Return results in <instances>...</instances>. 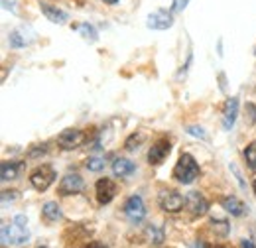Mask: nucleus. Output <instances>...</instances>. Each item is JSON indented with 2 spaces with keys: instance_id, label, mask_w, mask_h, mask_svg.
Masks as SVG:
<instances>
[{
  "instance_id": "393cba45",
  "label": "nucleus",
  "mask_w": 256,
  "mask_h": 248,
  "mask_svg": "<svg viewBox=\"0 0 256 248\" xmlns=\"http://www.w3.org/2000/svg\"><path fill=\"white\" fill-rule=\"evenodd\" d=\"M188 4H190V0H172V12H174V14L184 12Z\"/></svg>"
},
{
  "instance_id": "ddd939ff",
  "label": "nucleus",
  "mask_w": 256,
  "mask_h": 248,
  "mask_svg": "<svg viewBox=\"0 0 256 248\" xmlns=\"http://www.w3.org/2000/svg\"><path fill=\"white\" fill-rule=\"evenodd\" d=\"M221 205L224 207V211L230 213L232 217H242V215L246 213V205H244L238 197H234V195L223 197V199H221Z\"/></svg>"
},
{
  "instance_id": "20e7f679",
  "label": "nucleus",
  "mask_w": 256,
  "mask_h": 248,
  "mask_svg": "<svg viewBox=\"0 0 256 248\" xmlns=\"http://www.w3.org/2000/svg\"><path fill=\"white\" fill-rule=\"evenodd\" d=\"M158 203H160L162 211H166V213H180L186 205V199L182 193H178L174 189H162L158 195Z\"/></svg>"
},
{
  "instance_id": "7c9ffc66",
  "label": "nucleus",
  "mask_w": 256,
  "mask_h": 248,
  "mask_svg": "<svg viewBox=\"0 0 256 248\" xmlns=\"http://www.w3.org/2000/svg\"><path fill=\"white\" fill-rule=\"evenodd\" d=\"M252 189H254V195H256V180H254V184H252Z\"/></svg>"
},
{
  "instance_id": "39448f33",
  "label": "nucleus",
  "mask_w": 256,
  "mask_h": 248,
  "mask_svg": "<svg viewBox=\"0 0 256 248\" xmlns=\"http://www.w3.org/2000/svg\"><path fill=\"white\" fill-rule=\"evenodd\" d=\"M186 209L190 211V215L193 218H199L203 217V215H207L209 203H207V199L199 191H192V193L186 195Z\"/></svg>"
},
{
  "instance_id": "6ab92c4d",
  "label": "nucleus",
  "mask_w": 256,
  "mask_h": 248,
  "mask_svg": "<svg viewBox=\"0 0 256 248\" xmlns=\"http://www.w3.org/2000/svg\"><path fill=\"white\" fill-rule=\"evenodd\" d=\"M211 230L217 234V236H226L230 232V226L226 220H219V218H213L211 220Z\"/></svg>"
},
{
  "instance_id": "1a4fd4ad",
  "label": "nucleus",
  "mask_w": 256,
  "mask_h": 248,
  "mask_svg": "<svg viewBox=\"0 0 256 248\" xmlns=\"http://www.w3.org/2000/svg\"><path fill=\"white\" fill-rule=\"evenodd\" d=\"M172 10L168 12V10H156V12H152L150 16H148V22H146V26L150 28V30H168V28H172L174 26V18H172Z\"/></svg>"
},
{
  "instance_id": "6e6552de",
  "label": "nucleus",
  "mask_w": 256,
  "mask_h": 248,
  "mask_svg": "<svg viewBox=\"0 0 256 248\" xmlns=\"http://www.w3.org/2000/svg\"><path fill=\"white\" fill-rule=\"evenodd\" d=\"M83 187H85V184H83V178H81L79 174H67L64 180L60 182L58 191H60V195L69 197V195H77V193H81Z\"/></svg>"
},
{
  "instance_id": "9d476101",
  "label": "nucleus",
  "mask_w": 256,
  "mask_h": 248,
  "mask_svg": "<svg viewBox=\"0 0 256 248\" xmlns=\"http://www.w3.org/2000/svg\"><path fill=\"white\" fill-rule=\"evenodd\" d=\"M124 213H126V217L130 218L132 222L144 220V217H146V205H144V201H142L140 195H132V197L128 199L126 205H124Z\"/></svg>"
},
{
  "instance_id": "aec40b11",
  "label": "nucleus",
  "mask_w": 256,
  "mask_h": 248,
  "mask_svg": "<svg viewBox=\"0 0 256 248\" xmlns=\"http://www.w3.org/2000/svg\"><path fill=\"white\" fill-rule=\"evenodd\" d=\"M144 142V134L142 132H136V134H132V136H128V140L124 142V148L130 150V152H134V150H138V146Z\"/></svg>"
},
{
  "instance_id": "412c9836",
  "label": "nucleus",
  "mask_w": 256,
  "mask_h": 248,
  "mask_svg": "<svg viewBox=\"0 0 256 248\" xmlns=\"http://www.w3.org/2000/svg\"><path fill=\"white\" fill-rule=\"evenodd\" d=\"M85 166H87L89 172H100L104 168V158L102 156H93V158H89L85 162Z\"/></svg>"
},
{
  "instance_id": "5701e85b",
  "label": "nucleus",
  "mask_w": 256,
  "mask_h": 248,
  "mask_svg": "<svg viewBox=\"0 0 256 248\" xmlns=\"http://www.w3.org/2000/svg\"><path fill=\"white\" fill-rule=\"evenodd\" d=\"M79 32L87 38V40H91V42H95L96 40V30L93 26H89V24H83V26H79Z\"/></svg>"
},
{
  "instance_id": "a878e982",
  "label": "nucleus",
  "mask_w": 256,
  "mask_h": 248,
  "mask_svg": "<svg viewBox=\"0 0 256 248\" xmlns=\"http://www.w3.org/2000/svg\"><path fill=\"white\" fill-rule=\"evenodd\" d=\"M188 132L195 136V138H201V140H207V134H205V130L203 128H199V126H188Z\"/></svg>"
},
{
  "instance_id": "2eb2a0df",
  "label": "nucleus",
  "mask_w": 256,
  "mask_h": 248,
  "mask_svg": "<svg viewBox=\"0 0 256 248\" xmlns=\"http://www.w3.org/2000/svg\"><path fill=\"white\" fill-rule=\"evenodd\" d=\"M42 12H44V16H46L50 22H54V24H65V22L69 20V14L64 12V10H60L58 6L42 4Z\"/></svg>"
},
{
  "instance_id": "423d86ee",
  "label": "nucleus",
  "mask_w": 256,
  "mask_h": 248,
  "mask_svg": "<svg viewBox=\"0 0 256 248\" xmlns=\"http://www.w3.org/2000/svg\"><path fill=\"white\" fill-rule=\"evenodd\" d=\"M85 140H87L85 132H81V130H77V128H67V130H64V132L58 136V146L64 148V150H75V148H79Z\"/></svg>"
},
{
  "instance_id": "4468645a",
  "label": "nucleus",
  "mask_w": 256,
  "mask_h": 248,
  "mask_svg": "<svg viewBox=\"0 0 256 248\" xmlns=\"http://www.w3.org/2000/svg\"><path fill=\"white\" fill-rule=\"evenodd\" d=\"M134 170H136V166H134L130 160H126V158H116L114 164H112V172H114V176L120 178V180L130 178V176L134 174Z\"/></svg>"
},
{
  "instance_id": "0eeeda50",
  "label": "nucleus",
  "mask_w": 256,
  "mask_h": 248,
  "mask_svg": "<svg viewBox=\"0 0 256 248\" xmlns=\"http://www.w3.org/2000/svg\"><path fill=\"white\" fill-rule=\"evenodd\" d=\"M95 193L96 201L100 205H108L114 199V195H116V184L110 178H100L95 186Z\"/></svg>"
},
{
  "instance_id": "c756f323",
  "label": "nucleus",
  "mask_w": 256,
  "mask_h": 248,
  "mask_svg": "<svg viewBox=\"0 0 256 248\" xmlns=\"http://www.w3.org/2000/svg\"><path fill=\"white\" fill-rule=\"evenodd\" d=\"M102 2H104V4H116L118 0H102Z\"/></svg>"
},
{
  "instance_id": "f3484780",
  "label": "nucleus",
  "mask_w": 256,
  "mask_h": 248,
  "mask_svg": "<svg viewBox=\"0 0 256 248\" xmlns=\"http://www.w3.org/2000/svg\"><path fill=\"white\" fill-rule=\"evenodd\" d=\"M42 217H44L46 222H56V220H60V218H62V209H60V205L54 203V201H48V203L42 207Z\"/></svg>"
},
{
  "instance_id": "b1692460",
  "label": "nucleus",
  "mask_w": 256,
  "mask_h": 248,
  "mask_svg": "<svg viewBox=\"0 0 256 248\" xmlns=\"http://www.w3.org/2000/svg\"><path fill=\"white\" fill-rule=\"evenodd\" d=\"M10 46H12V48H24V46H26V40H22L18 32H12V34H10Z\"/></svg>"
},
{
  "instance_id": "a211bd4d",
  "label": "nucleus",
  "mask_w": 256,
  "mask_h": 248,
  "mask_svg": "<svg viewBox=\"0 0 256 248\" xmlns=\"http://www.w3.org/2000/svg\"><path fill=\"white\" fill-rule=\"evenodd\" d=\"M146 236H148L150 244H156V246H160L162 242H164V232H162L158 226H154V224L146 226Z\"/></svg>"
},
{
  "instance_id": "f8f14e48",
  "label": "nucleus",
  "mask_w": 256,
  "mask_h": 248,
  "mask_svg": "<svg viewBox=\"0 0 256 248\" xmlns=\"http://www.w3.org/2000/svg\"><path fill=\"white\" fill-rule=\"evenodd\" d=\"M236 116H238V98L236 96H230L226 98L223 106V128L224 130H230L234 122H236Z\"/></svg>"
},
{
  "instance_id": "9b49d317",
  "label": "nucleus",
  "mask_w": 256,
  "mask_h": 248,
  "mask_svg": "<svg viewBox=\"0 0 256 248\" xmlns=\"http://www.w3.org/2000/svg\"><path fill=\"white\" fill-rule=\"evenodd\" d=\"M170 150H172V142H170L168 138H160V140H156V142L152 144L150 152H148V162H150L152 166H160L162 162L168 158Z\"/></svg>"
},
{
  "instance_id": "dca6fc26",
  "label": "nucleus",
  "mask_w": 256,
  "mask_h": 248,
  "mask_svg": "<svg viewBox=\"0 0 256 248\" xmlns=\"http://www.w3.org/2000/svg\"><path fill=\"white\" fill-rule=\"evenodd\" d=\"M20 170H22V164L20 162H4L0 166V178H2V182L16 180L20 176Z\"/></svg>"
},
{
  "instance_id": "c85d7f7f",
  "label": "nucleus",
  "mask_w": 256,
  "mask_h": 248,
  "mask_svg": "<svg viewBox=\"0 0 256 248\" xmlns=\"http://www.w3.org/2000/svg\"><path fill=\"white\" fill-rule=\"evenodd\" d=\"M240 246H248V248H254L256 244H254V242H250V240H240Z\"/></svg>"
},
{
  "instance_id": "cd10ccee",
  "label": "nucleus",
  "mask_w": 256,
  "mask_h": 248,
  "mask_svg": "<svg viewBox=\"0 0 256 248\" xmlns=\"http://www.w3.org/2000/svg\"><path fill=\"white\" fill-rule=\"evenodd\" d=\"M16 195H18V191H2V201H4V203H6L8 199H10V201H14V199H16Z\"/></svg>"
},
{
  "instance_id": "f257e3e1",
  "label": "nucleus",
  "mask_w": 256,
  "mask_h": 248,
  "mask_svg": "<svg viewBox=\"0 0 256 248\" xmlns=\"http://www.w3.org/2000/svg\"><path fill=\"white\" fill-rule=\"evenodd\" d=\"M30 232H28V218L24 215H18L14 217V220L10 224H2V244L8 246V244H14V246H20L28 240Z\"/></svg>"
},
{
  "instance_id": "bb28decb",
  "label": "nucleus",
  "mask_w": 256,
  "mask_h": 248,
  "mask_svg": "<svg viewBox=\"0 0 256 248\" xmlns=\"http://www.w3.org/2000/svg\"><path fill=\"white\" fill-rule=\"evenodd\" d=\"M246 110H248V124L256 122V106L254 104H246Z\"/></svg>"
},
{
  "instance_id": "7ed1b4c3",
  "label": "nucleus",
  "mask_w": 256,
  "mask_h": 248,
  "mask_svg": "<svg viewBox=\"0 0 256 248\" xmlns=\"http://www.w3.org/2000/svg\"><path fill=\"white\" fill-rule=\"evenodd\" d=\"M56 182V170L52 168V166H48V164H44V166H40V168H36L32 172V176H30V184L36 191H48L52 184Z\"/></svg>"
},
{
  "instance_id": "4be33fe9",
  "label": "nucleus",
  "mask_w": 256,
  "mask_h": 248,
  "mask_svg": "<svg viewBox=\"0 0 256 248\" xmlns=\"http://www.w3.org/2000/svg\"><path fill=\"white\" fill-rule=\"evenodd\" d=\"M244 158H246V164L250 166V170H256V142H250L244 150Z\"/></svg>"
},
{
  "instance_id": "f03ea898",
  "label": "nucleus",
  "mask_w": 256,
  "mask_h": 248,
  "mask_svg": "<svg viewBox=\"0 0 256 248\" xmlns=\"http://www.w3.org/2000/svg\"><path fill=\"white\" fill-rule=\"evenodd\" d=\"M199 164L195 162V158L192 154H182L180 156V160H178V164H176V168H174V180L176 182H180V184H184V186H188V184H193L197 178H199Z\"/></svg>"
}]
</instances>
